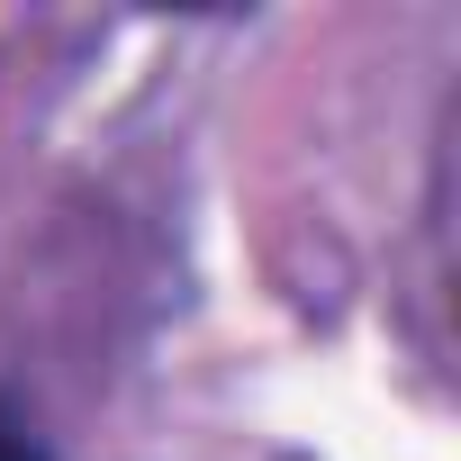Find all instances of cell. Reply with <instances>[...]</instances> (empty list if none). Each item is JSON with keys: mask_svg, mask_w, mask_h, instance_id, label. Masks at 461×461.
I'll return each instance as SVG.
<instances>
[{"mask_svg": "<svg viewBox=\"0 0 461 461\" xmlns=\"http://www.w3.org/2000/svg\"><path fill=\"white\" fill-rule=\"evenodd\" d=\"M0 461H55V452L37 443V425H28V416H19L10 398H0Z\"/></svg>", "mask_w": 461, "mask_h": 461, "instance_id": "6da1fadb", "label": "cell"}]
</instances>
